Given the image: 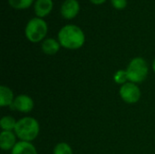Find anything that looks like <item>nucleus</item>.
Here are the masks:
<instances>
[{
  "label": "nucleus",
  "instance_id": "nucleus-1",
  "mask_svg": "<svg viewBox=\"0 0 155 154\" xmlns=\"http://www.w3.org/2000/svg\"><path fill=\"white\" fill-rule=\"evenodd\" d=\"M57 37L61 46L69 50L79 49L85 42L84 31L75 25H66L63 26L58 32Z\"/></svg>",
  "mask_w": 155,
  "mask_h": 154
},
{
  "label": "nucleus",
  "instance_id": "nucleus-2",
  "mask_svg": "<svg viewBox=\"0 0 155 154\" xmlns=\"http://www.w3.org/2000/svg\"><path fill=\"white\" fill-rule=\"evenodd\" d=\"M14 132L20 141L32 143L39 134L40 125L36 119L33 117H24L17 121Z\"/></svg>",
  "mask_w": 155,
  "mask_h": 154
},
{
  "label": "nucleus",
  "instance_id": "nucleus-3",
  "mask_svg": "<svg viewBox=\"0 0 155 154\" xmlns=\"http://www.w3.org/2000/svg\"><path fill=\"white\" fill-rule=\"evenodd\" d=\"M48 31L46 22L40 17H34L30 19L25 28V34L31 43H39L44 41Z\"/></svg>",
  "mask_w": 155,
  "mask_h": 154
},
{
  "label": "nucleus",
  "instance_id": "nucleus-4",
  "mask_svg": "<svg viewBox=\"0 0 155 154\" xmlns=\"http://www.w3.org/2000/svg\"><path fill=\"white\" fill-rule=\"evenodd\" d=\"M126 72L129 82L137 84L146 80L149 74V67L147 62L143 57H135L129 63Z\"/></svg>",
  "mask_w": 155,
  "mask_h": 154
},
{
  "label": "nucleus",
  "instance_id": "nucleus-5",
  "mask_svg": "<svg viewBox=\"0 0 155 154\" xmlns=\"http://www.w3.org/2000/svg\"><path fill=\"white\" fill-rule=\"evenodd\" d=\"M120 97L122 100L128 104H134L141 99V90L136 84L132 82H127L123 84L119 91Z\"/></svg>",
  "mask_w": 155,
  "mask_h": 154
},
{
  "label": "nucleus",
  "instance_id": "nucleus-6",
  "mask_svg": "<svg viewBox=\"0 0 155 154\" xmlns=\"http://www.w3.org/2000/svg\"><path fill=\"white\" fill-rule=\"evenodd\" d=\"M34 106H35L34 101L29 95L19 94L15 98L14 103H12L10 108L12 110H15L20 113H27L34 109Z\"/></svg>",
  "mask_w": 155,
  "mask_h": 154
},
{
  "label": "nucleus",
  "instance_id": "nucleus-7",
  "mask_svg": "<svg viewBox=\"0 0 155 154\" xmlns=\"http://www.w3.org/2000/svg\"><path fill=\"white\" fill-rule=\"evenodd\" d=\"M80 11V4L77 0H64L61 5V15L64 19L74 18Z\"/></svg>",
  "mask_w": 155,
  "mask_h": 154
},
{
  "label": "nucleus",
  "instance_id": "nucleus-8",
  "mask_svg": "<svg viewBox=\"0 0 155 154\" xmlns=\"http://www.w3.org/2000/svg\"><path fill=\"white\" fill-rule=\"evenodd\" d=\"M54 7L53 0H35L34 3V10L36 17L43 18L48 15Z\"/></svg>",
  "mask_w": 155,
  "mask_h": 154
},
{
  "label": "nucleus",
  "instance_id": "nucleus-9",
  "mask_svg": "<svg viewBox=\"0 0 155 154\" xmlns=\"http://www.w3.org/2000/svg\"><path fill=\"white\" fill-rule=\"evenodd\" d=\"M16 135L13 131H2L0 133V147L3 151H12L16 143Z\"/></svg>",
  "mask_w": 155,
  "mask_h": 154
},
{
  "label": "nucleus",
  "instance_id": "nucleus-10",
  "mask_svg": "<svg viewBox=\"0 0 155 154\" xmlns=\"http://www.w3.org/2000/svg\"><path fill=\"white\" fill-rule=\"evenodd\" d=\"M61 44L58 42V40L54 38H46L42 42L41 48L42 51L48 55H54L58 53L60 50Z\"/></svg>",
  "mask_w": 155,
  "mask_h": 154
},
{
  "label": "nucleus",
  "instance_id": "nucleus-11",
  "mask_svg": "<svg viewBox=\"0 0 155 154\" xmlns=\"http://www.w3.org/2000/svg\"><path fill=\"white\" fill-rule=\"evenodd\" d=\"M11 154H37V151L32 143L20 141L15 145Z\"/></svg>",
  "mask_w": 155,
  "mask_h": 154
},
{
  "label": "nucleus",
  "instance_id": "nucleus-12",
  "mask_svg": "<svg viewBox=\"0 0 155 154\" xmlns=\"http://www.w3.org/2000/svg\"><path fill=\"white\" fill-rule=\"evenodd\" d=\"M15 98L14 93L9 87L5 85L0 86V105L2 107H10L14 103Z\"/></svg>",
  "mask_w": 155,
  "mask_h": 154
},
{
  "label": "nucleus",
  "instance_id": "nucleus-13",
  "mask_svg": "<svg viewBox=\"0 0 155 154\" xmlns=\"http://www.w3.org/2000/svg\"><path fill=\"white\" fill-rule=\"evenodd\" d=\"M16 123L17 121H15L12 116H3L0 120V127L2 131H14Z\"/></svg>",
  "mask_w": 155,
  "mask_h": 154
},
{
  "label": "nucleus",
  "instance_id": "nucleus-14",
  "mask_svg": "<svg viewBox=\"0 0 155 154\" xmlns=\"http://www.w3.org/2000/svg\"><path fill=\"white\" fill-rule=\"evenodd\" d=\"M8 3L10 6L15 9H26L35 2L34 0H8Z\"/></svg>",
  "mask_w": 155,
  "mask_h": 154
},
{
  "label": "nucleus",
  "instance_id": "nucleus-15",
  "mask_svg": "<svg viewBox=\"0 0 155 154\" xmlns=\"http://www.w3.org/2000/svg\"><path fill=\"white\" fill-rule=\"evenodd\" d=\"M53 154H74L72 147L66 143H57L54 148Z\"/></svg>",
  "mask_w": 155,
  "mask_h": 154
},
{
  "label": "nucleus",
  "instance_id": "nucleus-16",
  "mask_svg": "<svg viewBox=\"0 0 155 154\" xmlns=\"http://www.w3.org/2000/svg\"><path fill=\"white\" fill-rule=\"evenodd\" d=\"M114 80L116 84L121 85L126 84L127 81H129L126 70H118L114 75Z\"/></svg>",
  "mask_w": 155,
  "mask_h": 154
},
{
  "label": "nucleus",
  "instance_id": "nucleus-17",
  "mask_svg": "<svg viewBox=\"0 0 155 154\" xmlns=\"http://www.w3.org/2000/svg\"><path fill=\"white\" fill-rule=\"evenodd\" d=\"M112 5L118 10H122L126 7L127 0H111Z\"/></svg>",
  "mask_w": 155,
  "mask_h": 154
},
{
  "label": "nucleus",
  "instance_id": "nucleus-18",
  "mask_svg": "<svg viewBox=\"0 0 155 154\" xmlns=\"http://www.w3.org/2000/svg\"><path fill=\"white\" fill-rule=\"evenodd\" d=\"M92 4L94 5H102L104 4L106 0H89Z\"/></svg>",
  "mask_w": 155,
  "mask_h": 154
},
{
  "label": "nucleus",
  "instance_id": "nucleus-19",
  "mask_svg": "<svg viewBox=\"0 0 155 154\" xmlns=\"http://www.w3.org/2000/svg\"><path fill=\"white\" fill-rule=\"evenodd\" d=\"M153 72L155 73V58L154 60H153Z\"/></svg>",
  "mask_w": 155,
  "mask_h": 154
}]
</instances>
